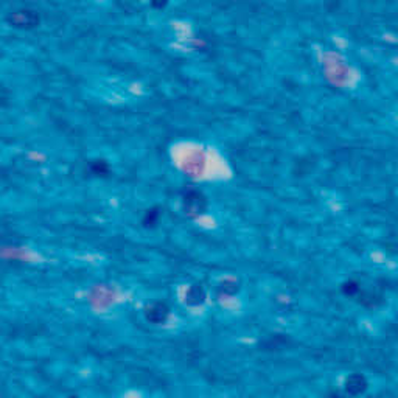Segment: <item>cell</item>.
<instances>
[{
  "label": "cell",
  "mask_w": 398,
  "mask_h": 398,
  "mask_svg": "<svg viewBox=\"0 0 398 398\" xmlns=\"http://www.w3.org/2000/svg\"><path fill=\"white\" fill-rule=\"evenodd\" d=\"M205 205H207V201H205V196L198 190H190L184 195V209L187 210V213L190 215H199L205 210Z\"/></svg>",
  "instance_id": "1"
},
{
  "label": "cell",
  "mask_w": 398,
  "mask_h": 398,
  "mask_svg": "<svg viewBox=\"0 0 398 398\" xmlns=\"http://www.w3.org/2000/svg\"><path fill=\"white\" fill-rule=\"evenodd\" d=\"M170 314V308L163 302H153L151 305L146 307L145 310V318L151 324H162L165 322Z\"/></svg>",
  "instance_id": "2"
},
{
  "label": "cell",
  "mask_w": 398,
  "mask_h": 398,
  "mask_svg": "<svg viewBox=\"0 0 398 398\" xmlns=\"http://www.w3.org/2000/svg\"><path fill=\"white\" fill-rule=\"evenodd\" d=\"M366 380H364V377H361V375H353V377H350L349 380H347V386H346V389H347V392H350L352 395H358V394H361L364 389H366Z\"/></svg>",
  "instance_id": "3"
},
{
  "label": "cell",
  "mask_w": 398,
  "mask_h": 398,
  "mask_svg": "<svg viewBox=\"0 0 398 398\" xmlns=\"http://www.w3.org/2000/svg\"><path fill=\"white\" fill-rule=\"evenodd\" d=\"M187 299H188V304H190V305H198V304H201L202 299H204V291H202V288H201L199 285L191 286L190 290H188Z\"/></svg>",
  "instance_id": "4"
}]
</instances>
